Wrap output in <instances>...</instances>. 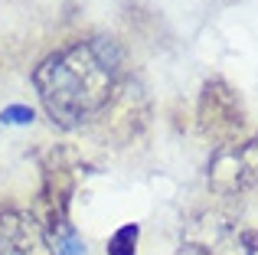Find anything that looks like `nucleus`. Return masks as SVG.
Wrapping results in <instances>:
<instances>
[{
	"instance_id": "nucleus-4",
	"label": "nucleus",
	"mask_w": 258,
	"mask_h": 255,
	"mask_svg": "<svg viewBox=\"0 0 258 255\" xmlns=\"http://www.w3.org/2000/svg\"><path fill=\"white\" fill-rule=\"evenodd\" d=\"M138 239H141V226L127 223L108 239V255H134L138 252Z\"/></svg>"
},
{
	"instance_id": "nucleus-6",
	"label": "nucleus",
	"mask_w": 258,
	"mask_h": 255,
	"mask_svg": "<svg viewBox=\"0 0 258 255\" xmlns=\"http://www.w3.org/2000/svg\"><path fill=\"white\" fill-rule=\"evenodd\" d=\"M33 118H36V111L30 105H7L0 111V121L4 124H33Z\"/></svg>"
},
{
	"instance_id": "nucleus-5",
	"label": "nucleus",
	"mask_w": 258,
	"mask_h": 255,
	"mask_svg": "<svg viewBox=\"0 0 258 255\" xmlns=\"http://www.w3.org/2000/svg\"><path fill=\"white\" fill-rule=\"evenodd\" d=\"M52 245H56V249H52V255H88V252H85V242L76 236V229H69L66 236H59Z\"/></svg>"
},
{
	"instance_id": "nucleus-1",
	"label": "nucleus",
	"mask_w": 258,
	"mask_h": 255,
	"mask_svg": "<svg viewBox=\"0 0 258 255\" xmlns=\"http://www.w3.org/2000/svg\"><path fill=\"white\" fill-rule=\"evenodd\" d=\"M124 76L121 46L108 36H88L46 56L33 69L43 111L62 131H76L111 105Z\"/></svg>"
},
{
	"instance_id": "nucleus-2",
	"label": "nucleus",
	"mask_w": 258,
	"mask_h": 255,
	"mask_svg": "<svg viewBox=\"0 0 258 255\" xmlns=\"http://www.w3.org/2000/svg\"><path fill=\"white\" fill-rule=\"evenodd\" d=\"M196 115H200V131L219 147L235 144L242 124H245L239 95H235L232 85L222 82V79H209V82L203 85L200 111H196Z\"/></svg>"
},
{
	"instance_id": "nucleus-3",
	"label": "nucleus",
	"mask_w": 258,
	"mask_h": 255,
	"mask_svg": "<svg viewBox=\"0 0 258 255\" xmlns=\"http://www.w3.org/2000/svg\"><path fill=\"white\" fill-rule=\"evenodd\" d=\"M209 183L219 193H239L258 186V134L245 144L216 147L209 160Z\"/></svg>"
}]
</instances>
